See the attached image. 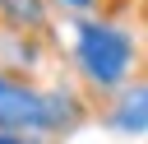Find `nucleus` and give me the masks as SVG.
<instances>
[{"label":"nucleus","mask_w":148,"mask_h":144,"mask_svg":"<svg viewBox=\"0 0 148 144\" xmlns=\"http://www.w3.org/2000/svg\"><path fill=\"white\" fill-rule=\"evenodd\" d=\"M65 121V107L60 98H46V93H32L14 79L0 74V130H46V125H60Z\"/></svg>","instance_id":"f03ea898"},{"label":"nucleus","mask_w":148,"mask_h":144,"mask_svg":"<svg viewBox=\"0 0 148 144\" xmlns=\"http://www.w3.org/2000/svg\"><path fill=\"white\" fill-rule=\"evenodd\" d=\"M111 125L116 130H125V135H139V130H148V84H134L120 102H116V111H111Z\"/></svg>","instance_id":"7ed1b4c3"},{"label":"nucleus","mask_w":148,"mask_h":144,"mask_svg":"<svg viewBox=\"0 0 148 144\" xmlns=\"http://www.w3.org/2000/svg\"><path fill=\"white\" fill-rule=\"evenodd\" d=\"M69 5H88V0H69Z\"/></svg>","instance_id":"39448f33"},{"label":"nucleus","mask_w":148,"mask_h":144,"mask_svg":"<svg viewBox=\"0 0 148 144\" xmlns=\"http://www.w3.org/2000/svg\"><path fill=\"white\" fill-rule=\"evenodd\" d=\"M0 144H32V139H23V135H0Z\"/></svg>","instance_id":"20e7f679"},{"label":"nucleus","mask_w":148,"mask_h":144,"mask_svg":"<svg viewBox=\"0 0 148 144\" xmlns=\"http://www.w3.org/2000/svg\"><path fill=\"white\" fill-rule=\"evenodd\" d=\"M74 56H79V65H83V74H88L92 84L111 88V84L125 79L134 46H130V37H125L120 28H111V23H83L79 37H74Z\"/></svg>","instance_id":"f257e3e1"}]
</instances>
